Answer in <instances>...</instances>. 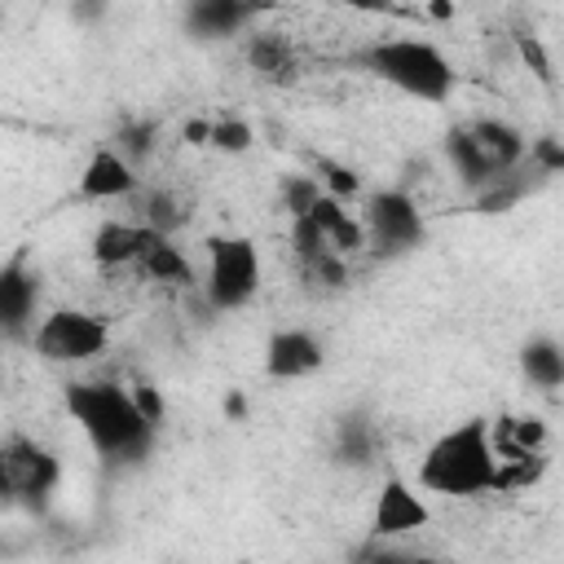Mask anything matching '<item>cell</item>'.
Masks as SVG:
<instances>
[{
    "label": "cell",
    "mask_w": 564,
    "mask_h": 564,
    "mask_svg": "<svg viewBox=\"0 0 564 564\" xmlns=\"http://www.w3.org/2000/svg\"><path fill=\"white\" fill-rule=\"evenodd\" d=\"M137 273L150 278V282H159V286H194V282H198V269L189 264V256H185L172 238H159V242L141 256Z\"/></svg>",
    "instance_id": "obj_17"
},
{
    "label": "cell",
    "mask_w": 564,
    "mask_h": 564,
    "mask_svg": "<svg viewBox=\"0 0 564 564\" xmlns=\"http://www.w3.org/2000/svg\"><path fill=\"white\" fill-rule=\"evenodd\" d=\"M35 304H40V278L26 269V260H9L0 269V326L9 339L35 335V326H40Z\"/></svg>",
    "instance_id": "obj_11"
},
{
    "label": "cell",
    "mask_w": 564,
    "mask_h": 564,
    "mask_svg": "<svg viewBox=\"0 0 564 564\" xmlns=\"http://www.w3.org/2000/svg\"><path fill=\"white\" fill-rule=\"evenodd\" d=\"M256 141V132H251V123L247 119H212V150H220V154H242L247 145Z\"/></svg>",
    "instance_id": "obj_23"
},
{
    "label": "cell",
    "mask_w": 564,
    "mask_h": 564,
    "mask_svg": "<svg viewBox=\"0 0 564 564\" xmlns=\"http://www.w3.org/2000/svg\"><path fill=\"white\" fill-rule=\"evenodd\" d=\"M110 145H115V150L137 167L141 159H150V154H154V123H128Z\"/></svg>",
    "instance_id": "obj_24"
},
{
    "label": "cell",
    "mask_w": 564,
    "mask_h": 564,
    "mask_svg": "<svg viewBox=\"0 0 564 564\" xmlns=\"http://www.w3.org/2000/svg\"><path fill=\"white\" fill-rule=\"evenodd\" d=\"M137 189H141V176H137V167L115 145H97L88 154V163L79 167V181H75V194L88 198V203L137 198Z\"/></svg>",
    "instance_id": "obj_9"
},
{
    "label": "cell",
    "mask_w": 564,
    "mask_h": 564,
    "mask_svg": "<svg viewBox=\"0 0 564 564\" xmlns=\"http://www.w3.org/2000/svg\"><path fill=\"white\" fill-rule=\"evenodd\" d=\"M414 485L432 498H480L498 494V441L485 419L445 427L419 458Z\"/></svg>",
    "instance_id": "obj_1"
},
{
    "label": "cell",
    "mask_w": 564,
    "mask_h": 564,
    "mask_svg": "<svg viewBox=\"0 0 564 564\" xmlns=\"http://www.w3.org/2000/svg\"><path fill=\"white\" fill-rule=\"evenodd\" d=\"M313 176H317V181H322V189H326L330 198H339V203H348V198H357V194H361V176H357L352 167H344V163L317 159Z\"/></svg>",
    "instance_id": "obj_22"
},
{
    "label": "cell",
    "mask_w": 564,
    "mask_h": 564,
    "mask_svg": "<svg viewBox=\"0 0 564 564\" xmlns=\"http://www.w3.org/2000/svg\"><path fill=\"white\" fill-rule=\"evenodd\" d=\"M516 53H520V62H524L542 84H551V57L542 53L538 35H516Z\"/></svg>",
    "instance_id": "obj_26"
},
{
    "label": "cell",
    "mask_w": 564,
    "mask_h": 564,
    "mask_svg": "<svg viewBox=\"0 0 564 564\" xmlns=\"http://www.w3.org/2000/svg\"><path fill=\"white\" fill-rule=\"evenodd\" d=\"M0 480L9 489V498H26L40 502L62 485V463L48 445H40L35 436L9 432L0 445Z\"/></svg>",
    "instance_id": "obj_6"
},
{
    "label": "cell",
    "mask_w": 564,
    "mask_h": 564,
    "mask_svg": "<svg viewBox=\"0 0 564 564\" xmlns=\"http://www.w3.org/2000/svg\"><path fill=\"white\" fill-rule=\"evenodd\" d=\"M159 238H163V234H154V229L137 225V220H106V225H97V234H93V264H97V269H137L141 256H145Z\"/></svg>",
    "instance_id": "obj_12"
},
{
    "label": "cell",
    "mask_w": 564,
    "mask_h": 564,
    "mask_svg": "<svg viewBox=\"0 0 564 564\" xmlns=\"http://www.w3.org/2000/svg\"><path fill=\"white\" fill-rule=\"evenodd\" d=\"M445 154H449V163H454L458 181H463V185H471V189H494V185L502 181V176L489 167L485 150L476 145L471 128H454V132L445 137Z\"/></svg>",
    "instance_id": "obj_16"
},
{
    "label": "cell",
    "mask_w": 564,
    "mask_h": 564,
    "mask_svg": "<svg viewBox=\"0 0 564 564\" xmlns=\"http://www.w3.org/2000/svg\"><path fill=\"white\" fill-rule=\"evenodd\" d=\"M31 348L48 366H84L110 348V326L88 308H48L31 335Z\"/></svg>",
    "instance_id": "obj_5"
},
{
    "label": "cell",
    "mask_w": 564,
    "mask_h": 564,
    "mask_svg": "<svg viewBox=\"0 0 564 564\" xmlns=\"http://www.w3.org/2000/svg\"><path fill=\"white\" fill-rule=\"evenodd\" d=\"M529 163L538 172H564V145L555 137H538V141H529Z\"/></svg>",
    "instance_id": "obj_25"
},
{
    "label": "cell",
    "mask_w": 564,
    "mask_h": 564,
    "mask_svg": "<svg viewBox=\"0 0 564 564\" xmlns=\"http://www.w3.org/2000/svg\"><path fill=\"white\" fill-rule=\"evenodd\" d=\"M137 207H141L137 225H145V229H154V234H163V238H172V234L185 225V207H181V198H176L172 189L141 185V189H137Z\"/></svg>",
    "instance_id": "obj_19"
},
{
    "label": "cell",
    "mask_w": 564,
    "mask_h": 564,
    "mask_svg": "<svg viewBox=\"0 0 564 564\" xmlns=\"http://www.w3.org/2000/svg\"><path fill=\"white\" fill-rule=\"evenodd\" d=\"M132 401H137V410L159 427L163 423V397H159V388L154 383H132Z\"/></svg>",
    "instance_id": "obj_27"
},
{
    "label": "cell",
    "mask_w": 564,
    "mask_h": 564,
    "mask_svg": "<svg viewBox=\"0 0 564 564\" xmlns=\"http://www.w3.org/2000/svg\"><path fill=\"white\" fill-rule=\"evenodd\" d=\"M247 22H251V9L247 4H234V0H198V4L185 9V26L198 40H229Z\"/></svg>",
    "instance_id": "obj_15"
},
{
    "label": "cell",
    "mask_w": 564,
    "mask_h": 564,
    "mask_svg": "<svg viewBox=\"0 0 564 564\" xmlns=\"http://www.w3.org/2000/svg\"><path fill=\"white\" fill-rule=\"evenodd\" d=\"M471 137H476V145L485 150L489 167H494L502 181L529 159V141H524V132H520L516 123H507V119H476V123H471Z\"/></svg>",
    "instance_id": "obj_14"
},
{
    "label": "cell",
    "mask_w": 564,
    "mask_h": 564,
    "mask_svg": "<svg viewBox=\"0 0 564 564\" xmlns=\"http://www.w3.org/2000/svg\"><path fill=\"white\" fill-rule=\"evenodd\" d=\"M322 361H326V348H322V339L313 335V330H304V326H282V330H273L269 335V344H264V375L269 379H308V375H317L322 370Z\"/></svg>",
    "instance_id": "obj_10"
},
{
    "label": "cell",
    "mask_w": 564,
    "mask_h": 564,
    "mask_svg": "<svg viewBox=\"0 0 564 564\" xmlns=\"http://www.w3.org/2000/svg\"><path fill=\"white\" fill-rule=\"evenodd\" d=\"M242 57H247V70L264 84H295V75H300V53L278 31H247Z\"/></svg>",
    "instance_id": "obj_13"
},
{
    "label": "cell",
    "mask_w": 564,
    "mask_h": 564,
    "mask_svg": "<svg viewBox=\"0 0 564 564\" xmlns=\"http://www.w3.org/2000/svg\"><path fill=\"white\" fill-rule=\"evenodd\" d=\"M357 66L427 106H441L454 93L449 57L432 40H419V35H379L366 48H357Z\"/></svg>",
    "instance_id": "obj_3"
},
{
    "label": "cell",
    "mask_w": 564,
    "mask_h": 564,
    "mask_svg": "<svg viewBox=\"0 0 564 564\" xmlns=\"http://www.w3.org/2000/svg\"><path fill=\"white\" fill-rule=\"evenodd\" d=\"M361 225L370 247L383 256H401L423 238V212L405 189H375L361 203Z\"/></svg>",
    "instance_id": "obj_7"
},
{
    "label": "cell",
    "mask_w": 564,
    "mask_h": 564,
    "mask_svg": "<svg viewBox=\"0 0 564 564\" xmlns=\"http://www.w3.org/2000/svg\"><path fill=\"white\" fill-rule=\"evenodd\" d=\"M427 13H432V18H454V9H449V4H432Z\"/></svg>",
    "instance_id": "obj_29"
},
{
    "label": "cell",
    "mask_w": 564,
    "mask_h": 564,
    "mask_svg": "<svg viewBox=\"0 0 564 564\" xmlns=\"http://www.w3.org/2000/svg\"><path fill=\"white\" fill-rule=\"evenodd\" d=\"M66 414L84 432V441L110 463H141L154 445V423L137 410L132 388L75 379L66 388Z\"/></svg>",
    "instance_id": "obj_2"
},
{
    "label": "cell",
    "mask_w": 564,
    "mask_h": 564,
    "mask_svg": "<svg viewBox=\"0 0 564 564\" xmlns=\"http://www.w3.org/2000/svg\"><path fill=\"white\" fill-rule=\"evenodd\" d=\"M264 282V260L260 247L247 234H212L207 238V273H203V295L212 308L234 313L256 300Z\"/></svg>",
    "instance_id": "obj_4"
},
{
    "label": "cell",
    "mask_w": 564,
    "mask_h": 564,
    "mask_svg": "<svg viewBox=\"0 0 564 564\" xmlns=\"http://www.w3.org/2000/svg\"><path fill=\"white\" fill-rule=\"evenodd\" d=\"M520 370H524V379H529L533 388L551 392V388L564 383V348H560L555 339L538 335V339H529V344L520 348Z\"/></svg>",
    "instance_id": "obj_18"
},
{
    "label": "cell",
    "mask_w": 564,
    "mask_h": 564,
    "mask_svg": "<svg viewBox=\"0 0 564 564\" xmlns=\"http://www.w3.org/2000/svg\"><path fill=\"white\" fill-rule=\"evenodd\" d=\"M361 564H441L436 555H401V551H370Z\"/></svg>",
    "instance_id": "obj_28"
},
{
    "label": "cell",
    "mask_w": 564,
    "mask_h": 564,
    "mask_svg": "<svg viewBox=\"0 0 564 564\" xmlns=\"http://www.w3.org/2000/svg\"><path fill=\"white\" fill-rule=\"evenodd\" d=\"M335 449H339L344 463H370L375 458V427L366 419H344Z\"/></svg>",
    "instance_id": "obj_21"
},
{
    "label": "cell",
    "mask_w": 564,
    "mask_h": 564,
    "mask_svg": "<svg viewBox=\"0 0 564 564\" xmlns=\"http://www.w3.org/2000/svg\"><path fill=\"white\" fill-rule=\"evenodd\" d=\"M322 194H326V189H322V181H317V176H304V172L282 176V207L291 212V220L308 216V212L317 207V198H322Z\"/></svg>",
    "instance_id": "obj_20"
},
{
    "label": "cell",
    "mask_w": 564,
    "mask_h": 564,
    "mask_svg": "<svg viewBox=\"0 0 564 564\" xmlns=\"http://www.w3.org/2000/svg\"><path fill=\"white\" fill-rule=\"evenodd\" d=\"M432 520V507H427V494L405 480V476H388L375 494V507H370V533L379 542H392V538H405L414 529H423Z\"/></svg>",
    "instance_id": "obj_8"
}]
</instances>
